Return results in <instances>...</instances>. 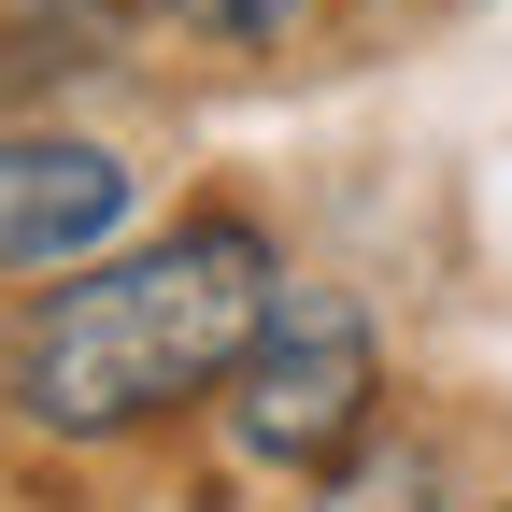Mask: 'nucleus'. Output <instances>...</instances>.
<instances>
[{"label":"nucleus","instance_id":"3","mask_svg":"<svg viewBox=\"0 0 512 512\" xmlns=\"http://www.w3.org/2000/svg\"><path fill=\"white\" fill-rule=\"evenodd\" d=\"M143 228V171L86 128H43L15 114L0 128V271H86Z\"/></svg>","mask_w":512,"mask_h":512},{"label":"nucleus","instance_id":"6","mask_svg":"<svg viewBox=\"0 0 512 512\" xmlns=\"http://www.w3.org/2000/svg\"><path fill=\"white\" fill-rule=\"evenodd\" d=\"M128 15H157V29H185V43H214V57H285L328 0H128Z\"/></svg>","mask_w":512,"mask_h":512},{"label":"nucleus","instance_id":"1","mask_svg":"<svg viewBox=\"0 0 512 512\" xmlns=\"http://www.w3.org/2000/svg\"><path fill=\"white\" fill-rule=\"evenodd\" d=\"M285 256L256 214L200 200L171 228H128L114 256H86L72 285H43L0 342V413L29 441H143L171 413H200L242 370L256 313H271Z\"/></svg>","mask_w":512,"mask_h":512},{"label":"nucleus","instance_id":"7","mask_svg":"<svg viewBox=\"0 0 512 512\" xmlns=\"http://www.w3.org/2000/svg\"><path fill=\"white\" fill-rule=\"evenodd\" d=\"M498 512H512V498H498Z\"/></svg>","mask_w":512,"mask_h":512},{"label":"nucleus","instance_id":"5","mask_svg":"<svg viewBox=\"0 0 512 512\" xmlns=\"http://www.w3.org/2000/svg\"><path fill=\"white\" fill-rule=\"evenodd\" d=\"M313 512H441V456L399 427H370L342 470H313Z\"/></svg>","mask_w":512,"mask_h":512},{"label":"nucleus","instance_id":"4","mask_svg":"<svg viewBox=\"0 0 512 512\" xmlns=\"http://www.w3.org/2000/svg\"><path fill=\"white\" fill-rule=\"evenodd\" d=\"M128 72V0H0V100Z\"/></svg>","mask_w":512,"mask_h":512},{"label":"nucleus","instance_id":"2","mask_svg":"<svg viewBox=\"0 0 512 512\" xmlns=\"http://www.w3.org/2000/svg\"><path fill=\"white\" fill-rule=\"evenodd\" d=\"M214 413H228L242 470H299V484L342 470L384 427V328H370V299L328 285V271H285L271 313H256V342H242V370L214 384Z\"/></svg>","mask_w":512,"mask_h":512}]
</instances>
